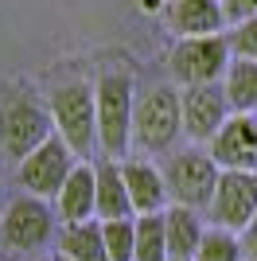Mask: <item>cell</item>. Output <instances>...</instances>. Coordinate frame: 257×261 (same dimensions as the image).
<instances>
[{
	"mask_svg": "<svg viewBox=\"0 0 257 261\" xmlns=\"http://www.w3.org/2000/svg\"><path fill=\"white\" fill-rule=\"evenodd\" d=\"M137 253L133 261H168V234H164V211L160 215H137Z\"/></svg>",
	"mask_w": 257,
	"mask_h": 261,
	"instance_id": "obj_19",
	"label": "cell"
},
{
	"mask_svg": "<svg viewBox=\"0 0 257 261\" xmlns=\"http://www.w3.org/2000/svg\"><path fill=\"white\" fill-rule=\"evenodd\" d=\"M164 184H168V199L179 203V207H211L214 184H218V164L211 160L207 152H171L168 164L160 168Z\"/></svg>",
	"mask_w": 257,
	"mask_h": 261,
	"instance_id": "obj_7",
	"label": "cell"
},
{
	"mask_svg": "<svg viewBox=\"0 0 257 261\" xmlns=\"http://www.w3.org/2000/svg\"><path fill=\"white\" fill-rule=\"evenodd\" d=\"M207 215H211V226L242 234L249 226V218L257 215V172H234V168L218 172Z\"/></svg>",
	"mask_w": 257,
	"mask_h": 261,
	"instance_id": "obj_9",
	"label": "cell"
},
{
	"mask_svg": "<svg viewBox=\"0 0 257 261\" xmlns=\"http://www.w3.org/2000/svg\"><path fill=\"white\" fill-rule=\"evenodd\" d=\"M97 101V148L113 160V156L133 148V78L128 74H101L94 86Z\"/></svg>",
	"mask_w": 257,
	"mask_h": 261,
	"instance_id": "obj_4",
	"label": "cell"
},
{
	"mask_svg": "<svg viewBox=\"0 0 257 261\" xmlns=\"http://www.w3.org/2000/svg\"><path fill=\"white\" fill-rule=\"evenodd\" d=\"M183 106V133L195 141H211L230 117V101H226L222 82H203V86H187L179 94Z\"/></svg>",
	"mask_w": 257,
	"mask_h": 261,
	"instance_id": "obj_11",
	"label": "cell"
},
{
	"mask_svg": "<svg viewBox=\"0 0 257 261\" xmlns=\"http://www.w3.org/2000/svg\"><path fill=\"white\" fill-rule=\"evenodd\" d=\"M226 39H230L234 59H257V12L246 16L242 23H234V32L226 35Z\"/></svg>",
	"mask_w": 257,
	"mask_h": 261,
	"instance_id": "obj_22",
	"label": "cell"
},
{
	"mask_svg": "<svg viewBox=\"0 0 257 261\" xmlns=\"http://www.w3.org/2000/svg\"><path fill=\"white\" fill-rule=\"evenodd\" d=\"M55 261H70V257H63V253H59V257H55Z\"/></svg>",
	"mask_w": 257,
	"mask_h": 261,
	"instance_id": "obj_26",
	"label": "cell"
},
{
	"mask_svg": "<svg viewBox=\"0 0 257 261\" xmlns=\"http://www.w3.org/2000/svg\"><path fill=\"white\" fill-rule=\"evenodd\" d=\"M0 215H4V199H0Z\"/></svg>",
	"mask_w": 257,
	"mask_h": 261,
	"instance_id": "obj_27",
	"label": "cell"
},
{
	"mask_svg": "<svg viewBox=\"0 0 257 261\" xmlns=\"http://www.w3.org/2000/svg\"><path fill=\"white\" fill-rule=\"evenodd\" d=\"M211 160L234 172H257V117L253 113H230L222 129L211 137Z\"/></svg>",
	"mask_w": 257,
	"mask_h": 261,
	"instance_id": "obj_10",
	"label": "cell"
},
{
	"mask_svg": "<svg viewBox=\"0 0 257 261\" xmlns=\"http://www.w3.org/2000/svg\"><path fill=\"white\" fill-rule=\"evenodd\" d=\"M160 4H164V0H140V8H144V12H156Z\"/></svg>",
	"mask_w": 257,
	"mask_h": 261,
	"instance_id": "obj_25",
	"label": "cell"
},
{
	"mask_svg": "<svg viewBox=\"0 0 257 261\" xmlns=\"http://www.w3.org/2000/svg\"><path fill=\"white\" fill-rule=\"evenodd\" d=\"M164 234H168V261H191L203 242V222L191 207H168L164 211Z\"/></svg>",
	"mask_w": 257,
	"mask_h": 261,
	"instance_id": "obj_16",
	"label": "cell"
},
{
	"mask_svg": "<svg viewBox=\"0 0 257 261\" xmlns=\"http://www.w3.org/2000/svg\"><path fill=\"white\" fill-rule=\"evenodd\" d=\"M55 133L51 109L28 90H8L0 98V148L12 160H23Z\"/></svg>",
	"mask_w": 257,
	"mask_h": 261,
	"instance_id": "obj_3",
	"label": "cell"
},
{
	"mask_svg": "<svg viewBox=\"0 0 257 261\" xmlns=\"http://www.w3.org/2000/svg\"><path fill=\"white\" fill-rule=\"evenodd\" d=\"M191 261H242V238L234 230L211 226V230H203V242H199Z\"/></svg>",
	"mask_w": 257,
	"mask_h": 261,
	"instance_id": "obj_20",
	"label": "cell"
},
{
	"mask_svg": "<svg viewBox=\"0 0 257 261\" xmlns=\"http://www.w3.org/2000/svg\"><path fill=\"white\" fill-rule=\"evenodd\" d=\"M222 12H226V20L242 23L246 16H253V12H257V0H222Z\"/></svg>",
	"mask_w": 257,
	"mask_h": 261,
	"instance_id": "obj_23",
	"label": "cell"
},
{
	"mask_svg": "<svg viewBox=\"0 0 257 261\" xmlns=\"http://www.w3.org/2000/svg\"><path fill=\"white\" fill-rule=\"evenodd\" d=\"M242 257H246V261H257V215L249 218V226L242 230Z\"/></svg>",
	"mask_w": 257,
	"mask_h": 261,
	"instance_id": "obj_24",
	"label": "cell"
},
{
	"mask_svg": "<svg viewBox=\"0 0 257 261\" xmlns=\"http://www.w3.org/2000/svg\"><path fill=\"white\" fill-rule=\"evenodd\" d=\"M97 172V218L101 222H113V218H133V199H128V187H125V175H121V164L113 160H101L94 164Z\"/></svg>",
	"mask_w": 257,
	"mask_h": 261,
	"instance_id": "obj_15",
	"label": "cell"
},
{
	"mask_svg": "<svg viewBox=\"0 0 257 261\" xmlns=\"http://www.w3.org/2000/svg\"><path fill=\"white\" fill-rule=\"evenodd\" d=\"M230 39L218 35H195V39H179L171 47L168 70L183 86H203V82H218L230 66Z\"/></svg>",
	"mask_w": 257,
	"mask_h": 261,
	"instance_id": "obj_6",
	"label": "cell"
},
{
	"mask_svg": "<svg viewBox=\"0 0 257 261\" xmlns=\"http://www.w3.org/2000/svg\"><path fill=\"white\" fill-rule=\"evenodd\" d=\"M70 172H74V148H70L59 133H51L35 152H28L20 160L16 179H20V187L28 191V195L51 199V195H59V187L66 184Z\"/></svg>",
	"mask_w": 257,
	"mask_h": 261,
	"instance_id": "obj_8",
	"label": "cell"
},
{
	"mask_svg": "<svg viewBox=\"0 0 257 261\" xmlns=\"http://www.w3.org/2000/svg\"><path fill=\"white\" fill-rule=\"evenodd\" d=\"M121 175H125L128 199H133V211L137 215H160L168 211V184H164V172L148 160H125L121 164Z\"/></svg>",
	"mask_w": 257,
	"mask_h": 261,
	"instance_id": "obj_14",
	"label": "cell"
},
{
	"mask_svg": "<svg viewBox=\"0 0 257 261\" xmlns=\"http://www.w3.org/2000/svg\"><path fill=\"white\" fill-rule=\"evenodd\" d=\"M55 238V211L39 195H16L0 215V250L8 253H39Z\"/></svg>",
	"mask_w": 257,
	"mask_h": 261,
	"instance_id": "obj_5",
	"label": "cell"
},
{
	"mask_svg": "<svg viewBox=\"0 0 257 261\" xmlns=\"http://www.w3.org/2000/svg\"><path fill=\"white\" fill-rule=\"evenodd\" d=\"M226 23L222 0H168V28L179 39L218 35Z\"/></svg>",
	"mask_w": 257,
	"mask_h": 261,
	"instance_id": "obj_13",
	"label": "cell"
},
{
	"mask_svg": "<svg viewBox=\"0 0 257 261\" xmlns=\"http://www.w3.org/2000/svg\"><path fill=\"white\" fill-rule=\"evenodd\" d=\"M55 215L63 218V226L90 222L97 215V172H94V164H74V172L66 175V184L55 195Z\"/></svg>",
	"mask_w": 257,
	"mask_h": 261,
	"instance_id": "obj_12",
	"label": "cell"
},
{
	"mask_svg": "<svg viewBox=\"0 0 257 261\" xmlns=\"http://www.w3.org/2000/svg\"><path fill=\"white\" fill-rule=\"evenodd\" d=\"M183 133V106L171 86H144L133 101V144L144 152H168Z\"/></svg>",
	"mask_w": 257,
	"mask_h": 261,
	"instance_id": "obj_2",
	"label": "cell"
},
{
	"mask_svg": "<svg viewBox=\"0 0 257 261\" xmlns=\"http://www.w3.org/2000/svg\"><path fill=\"white\" fill-rule=\"evenodd\" d=\"M47 109H51L55 133L74 148V156H90V148H97V101L90 82L82 78L59 82L47 98Z\"/></svg>",
	"mask_w": 257,
	"mask_h": 261,
	"instance_id": "obj_1",
	"label": "cell"
},
{
	"mask_svg": "<svg viewBox=\"0 0 257 261\" xmlns=\"http://www.w3.org/2000/svg\"><path fill=\"white\" fill-rule=\"evenodd\" d=\"M222 90L234 113H253L257 109V59H230L222 74Z\"/></svg>",
	"mask_w": 257,
	"mask_h": 261,
	"instance_id": "obj_18",
	"label": "cell"
},
{
	"mask_svg": "<svg viewBox=\"0 0 257 261\" xmlns=\"http://www.w3.org/2000/svg\"><path fill=\"white\" fill-rule=\"evenodd\" d=\"M59 253L70 261H109L106 250V234H101V222H70V226L59 230Z\"/></svg>",
	"mask_w": 257,
	"mask_h": 261,
	"instance_id": "obj_17",
	"label": "cell"
},
{
	"mask_svg": "<svg viewBox=\"0 0 257 261\" xmlns=\"http://www.w3.org/2000/svg\"><path fill=\"white\" fill-rule=\"evenodd\" d=\"M101 234H106L109 261H133V253H137V226H133V218L101 222Z\"/></svg>",
	"mask_w": 257,
	"mask_h": 261,
	"instance_id": "obj_21",
	"label": "cell"
}]
</instances>
